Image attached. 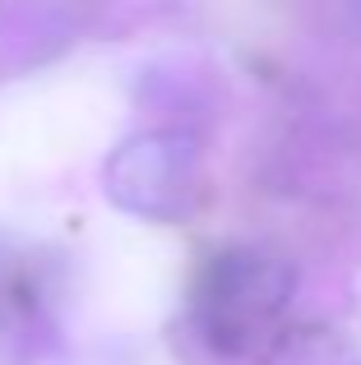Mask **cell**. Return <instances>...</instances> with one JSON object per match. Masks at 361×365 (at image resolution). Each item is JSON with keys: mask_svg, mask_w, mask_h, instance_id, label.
<instances>
[{"mask_svg": "<svg viewBox=\"0 0 361 365\" xmlns=\"http://www.w3.org/2000/svg\"><path fill=\"white\" fill-rule=\"evenodd\" d=\"M292 292H297V273L288 259L250 245L223 250L199 273V329L218 351H232V356L255 351L260 342L273 338L278 319L292 305Z\"/></svg>", "mask_w": 361, "mask_h": 365, "instance_id": "6da1fadb", "label": "cell"}, {"mask_svg": "<svg viewBox=\"0 0 361 365\" xmlns=\"http://www.w3.org/2000/svg\"><path fill=\"white\" fill-rule=\"evenodd\" d=\"M107 195L126 213L176 222L199 204V143L176 130H153L121 143L107 162Z\"/></svg>", "mask_w": 361, "mask_h": 365, "instance_id": "7a4b0ae2", "label": "cell"}]
</instances>
